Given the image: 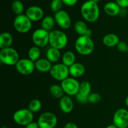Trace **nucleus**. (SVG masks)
I'll return each instance as SVG.
<instances>
[{
    "instance_id": "f257e3e1",
    "label": "nucleus",
    "mask_w": 128,
    "mask_h": 128,
    "mask_svg": "<svg viewBox=\"0 0 128 128\" xmlns=\"http://www.w3.org/2000/svg\"><path fill=\"white\" fill-rule=\"evenodd\" d=\"M81 15L86 21L94 22L100 17V8L97 2L89 0L82 4L81 8Z\"/></svg>"
},
{
    "instance_id": "f03ea898",
    "label": "nucleus",
    "mask_w": 128,
    "mask_h": 128,
    "mask_svg": "<svg viewBox=\"0 0 128 128\" xmlns=\"http://www.w3.org/2000/svg\"><path fill=\"white\" fill-rule=\"evenodd\" d=\"M74 47L79 54L82 56H88L94 51V44L91 37L80 36L75 41Z\"/></svg>"
},
{
    "instance_id": "7ed1b4c3",
    "label": "nucleus",
    "mask_w": 128,
    "mask_h": 128,
    "mask_svg": "<svg viewBox=\"0 0 128 128\" xmlns=\"http://www.w3.org/2000/svg\"><path fill=\"white\" fill-rule=\"evenodd\" d=\"M68 42V36L63 31L60 30H53L50 32L49 44L51 47L61 50L67 46Z\"/></svg>"
},
{
    "instance_id": "20e7f679",
    "label": "nucleus",
    "mask_w": 128,
    "mask_h": 128,
    "mask_svg": "<svg viewBox=\"0 0 128 128\" xmlns=\"http://www.w3.org/2000/svg\"><path fill=\"white\" fill-rule=\"evenodd\" d=\"M20 56L15 49L10 47L1 50L0 61L7 66H16L20 60Z\"/></svg>"
},
{
    "instance_id": "39448f33",
    "label": "nucleus",
    "mask_w": 128,
    "mask_h": 128,
    "mask_svg": "<svg viewBox=\"0 0 128 128\" xmlns=\"http://www.w3.org/2000/svg\"><path fill=\"white\" fill-rule=\"evenodd\" d=\"M14 121L20 126H27L32 122L34 116L33 112L28 108L18 110L14 113L12 116Z\"/></svg>"
},
{
    "instance_id": "423d86ee",
    "label": "nucleus",
    "mask_w": 128,
    "mask_h": 128,
    "mask_svg": "<svg viewBox=\"0 0 128 128\" xmlns=\"http://www.w3.org/2000/svg\"><path fill=\"white\" fill-rule=\"evenodd\" d=\"M13 25L16 31L20 33H26L32 28V21L26 14H20L14 18Z\"/></svg>"
},
{
    "instance_id": "0eeeda50",
    "label": "nucleus",
    "mask_w": 128,
    "mask_h": 128,
    "mask_svg": "<svg viewBox=\"0 0 128 128\" xmlns=\"http://www.w3.org/2000/svg\"><path fill=\"white\" fill-rule=\"evenodd\" d=\"M61 86L68 96H76L79 92L80 83L74 78H68L61 82Z\"/></svg>"
},
{
    "instance_id": "6e6552de",
    "label": "nucleus",
    "mask_w": 128,
    "mask_h": 128,
    "mask_svg": "<svg viewBox=\"0 0 128 128\" xmlns=\"http://www.w3.org/2000/svg\"><path fill=\"white\" fill-rule=\"evenodd\" d=\"M50 32L42 28L37 29L32 34V40L35 46L43 48L49 44Z\"/></svg>"
},
{
    "instance_id": "1a4fd4ad",
    "label": "nucleus",
    "mask_w": 128,
    "mask_h": 128,
    "mask_svg": "<svg viewBox=\"0 0 128 128\" xmlns=\"http://www.w3.org/2000/svg\"><path fill=\"white\" fill-rule=\"evenodd\" d=\"M50 72L52 78L61 82L68 78L70 75L69 68L62 63L53 65Z\"/></svg>"
},
{
    "instance_id": "9d476101",
    "label": "nucleus",
    "mask_w": 128,
    "mask_h": 128,
    "mask_svg": "<svg viewBox=\"0 0 128 128\" xmlns=\"http://www.w3.org/2000/svg\"><path fill=\"white\" fill-rule=\"evenodd\" d=\"M40 128H54L58 123V119L54 114L45 112L41 114L38 120Z\"/></svg>"
},
{
    "instance_id": "9b49d317",
    "label": "nucleus",
    "mask_w": 128,
    "mask_h": 128,
    "mask_svg": "<svg viewBox=\"0 0 128 128\" xmlns=\"http://www.w3.org/2000/svg\"><path fill=\"white\" fill-rule=\"evenodd\" d=\"M15 66L19 73L25 76L31 74L36 69L34 62L29 58L20 59Z\"/></svg>"
},
{
    "instance_id": "f8f14e48",
    "label": "nucleus",
    "mask_w": 128,
    "mask_h": 128,
    "mask_svg": "<svg viewBox=\"0 0 128 128\" xmlns=\"http://www.w3.org/2000/svg\"><path fill=\"white\" fill-rule=\"evenodd\" d=\"M113 124L118 128H128V111L124 108L116 110L113 116Z\"/></svg>"
},
{
    "instance_id": "ddd939ff",
    "label": "nucleus",
    "mask_w": 128,
    "mask_h": 128,
    "mask_svg": "<svg viewBox=\"0 0 128 128\" xmlns=\"http://www.w3.org/2000/svg\"><path fill=\"white\" fill-rule=\"evenodd\" d=\"M55 22L61 28L68 30L71 24V20L69 14L64 10H60L54 14Z\"/></svg>"
},
{
    "instance_id": "4468645a",
    "label": "nucleus",
    "mask_w": 128,
    "mask_h": 128,
    "mask_svg": "<svg viewBox=\"0 0 128 128\" xmlns=\"http://www.w3.org/2000/svg\"><path fill=\"white\" fill-rule=\"evenodd\" d=\"M26 15L31 21H38L43 18L44 11L39 6H32L26 10Z\"/></svg>"
},
{
    "instance_id": "2eb2a0df",
    "label": "nucleus",
    "mask_w": 128,
    "mask_h": 128,
    "mask_svg": "<svg viewBox=\"0 0 128 128\" xmlns=\"http://www.w3.org/2000/svg\"><path fill=\"white\" fill-rule=\"evenodd\" d=\"M59 105L61 111L64 113H70L74 108V103L70 96H64L60 100Z\"/></svg>"
},
{
    "instance_id": "dca6fc26",
    "label": "nucleus",
    "mask_w": 128,
    "mask_h": 128,
    "mask_svg": "<svg viewBox=\"0 0 128 128\" xmlns=\"http://www.w3.org/2000/svg\"><path fill=\"white\" fill-rule=\"evenodd\" d=\"M70 74L72 78H77L82 76L86 71L85 66L80 62H75L74 64L69 68Z\"/></svg>"
},
{
    "instance_id": "f3484780",
    "label": "nucleus",
    "mask_w": 128,
    "mask_h": 128,
    "mask_svg": "<svg viewBox=\"0 0 128 128\" xmlns=\"http://www.w3.org/2000/svg\"><path fill=\"white\" fill-rule=\"evenodd\" d=\"M34 63L36 70L41 72H50L52 66L51 62L45 58H40Z\"/></svg>"
},
{
    "instance_id": "a211bd4d",
    "label": "nucleus",
    "mask_w": 128,
    "mask_h": 128,
    "mask_svg": "<svg viewBox=\"0 0 128 128\" xmlns=\"http://www.w3.org/2000/svg\"><path fill=\"white\" fill-rule=\"evenodd\" d=\"M120 41L118 36L114 33L107 34L102 38V43L107 47L117 46Z\"/></svg>"
},
{
    "instance_id": "6ab92c4d",
    "label": "nucleus",
    "mask_w": 128,
    "mask_h": 128,
    "mask_svg": "<svg viewBox=\"0 0 128 128\" xmlns=\"http://www.w3.org/2000/svg\"><path fill=\"white\" fill-rule=\"evenodd\" d=\"M12 41H13V38L10 32H2L0 35V48L1 50L11 47Z\"/></svg>"
},
{
    "instance_id": "aec40b11",
    "label": "nucleus",
    "mask_w": 128,
    "mask_h": 128,
    "mask_svg": "<svg viewBox=\"0 0 128 128\" xmlns=\"http://www.w3.org/2000/svg\"><path fill=\"white\" fill-rule=\"evenodd\" d=\"M121 7L115 2H109L105 4L104 7V12L108 15L111 16H114L119 15Z\"/></svg>"
},
{
    "instance_id": "412c9836",
    "label": "nucleus",
    "mask_w": 128,
    "mask_h": 128,
    "mask_svg": "<svg viewBox=\"0 0 128 128\" xmlns=\"http://www.w3.org/2000/svg\"><path fill=\"white\" fill-rule=\"evenodd\" d=\"M61 58L60 50L51 47L46 52V59L51 62H56Z\"/></svg>"
},
{
    "instance_id": "4be33fe9",
    "label": "nucleus",
    "mask_w": 128,
    "mask_h": 128,
    "mask_svg": "<svg viewBox=\"0 0 128 128\" xmlns=\"http://www.w3.org/2000/svg\"><path fill=\"white\" fill-rule=\"evenodd\" d=\"M76 61V56L72 51H66L62 56V64L68 68L74 64Z\"/></svg>"
},
{
    "instance_id": "5701e85b",
    "label": "nucleus",
    "mask_w": 128,
    "mask_h": 128,
    "mask_svg": "<svg viewBox=\"0 0 128 128\" xmlns=\"http://www.w3.org/2000/svg\"><path fill=\"white\" fill-rule=\"evenodd\" d=\"M55 20L52 16H47L42 19L41 21V28L51 32L55 24Z\"/></svg>"
},
{
    "instance_id": "b1692460",
    "label": "nucleus",
    "mask_w": 128,
    "mask_h": 128,
    "mask_svg": "<svg viewBox=\"0 0 128 128\" xmlns=\"http://www.w3.org/2000/svg\"><path fill=\"white\" fill-rule=\"evenodd\" d=\"M50 92L51 96H53L54 98L60 99L63 97L64 94V92L61 85L58 84L51 85L50 88Z\"/></svg>"
},
{
    "instance_id": "393cba45",
    "label": "nucleus",
    "mask_w": 128,
    "mask_h": 128,
    "mask_svg": "<svg viewBox=\"0 0 128 128\" xmlns=\"http://www.w3.org/2000/svg\"><path fill=\"white\" fill-rule=\"evenodd\" d=\"M74 31H76V33L80 36L85 35L86 31L88 30L86 24L82 21H76L74 26Z\"/></svg>"
},
{
    "instance_id": "a878e982",
    "label": "nucleus",
    "mask_w": 128,
    "mask_h": 128,
    "mask_svg": "<svg viewBox=\"0 0 128 128\" xmlns=\"http://www.w3.org/2000/svg\"><path fill=\"white\" fill-rule=\"evenodd\" d=\"M78 93L88 97L89 95L91 93V85L90 82L86 81L81 82Z\"/></svg>"
},
{
    "instance_id": "bb28decb",
    "label": "nucleus",
    "mask_w": 128,
    "mask_h": 128,
    "mask_svg": "<svg viewBox=\"0 0 128 128\" xmlns=\"http://www.w3.org/2000/svg\"><path fill=\"white\" fill-rule=\"evenodd\" d=\"M40 56H41V50H40V48L38 47V46H34L31 47V48L28 51V57L29 59L31 60V61L36 62L37 60L40 59Z\"/></svg>"
},
{
    "instance_id": "cd10ccee",
    "label": "nucleus",
    "mask_w": 128,
    "mask_h": 128,
    "mask_svg": "<svg viewBox=\"0 0 128 128\" xmlns=\"http://www.w3.org/2000/svg\"><path fill=\"white\" fill-rule=\"evenodd\" d=\"M11 8L14 13L16 15L22 14L24 11V5L22 2L20 0H15L12 2Z\"/></svg>"
},
{
    "instance_id": "c85d7f7f",
    "label": "nucleus",
    "mask_w": 128,
    "mask_h": 128,
    "mask_svg": "<svg viewBox=\"0 0 128 128\" xmlns=\"http://www.w3.org/2000/svg\"><path fill=\"white\" fill-rule=\"evenodd\" d=\"M42 103L38 99L31 100L28 104V109L32 112H37L41 109Z\"/></svg>"
},
{
    "instance_id": "c756f323",
    "label": "nucleus",
    "mask_w": 128,
    "mask_h": 128,
    "mask_svg": "<svg viewBox=\"0 0 128 128\" xmlns=\"http://www.w3.org/2000/svg\"><path fill=\"white\" fill-rule=\"evenodd\" d=\"M62 4L63 2L62 0H52L50 4L51 11L54 13L58 12L59 11L61 10V9L62 6Z\"/></svg>"
},
{
    "instance_id": "7c9ffc66",
    "label": "nucleus",
    "mask_w": 128,
    "mask_h": 128,
    "mask_svg": "<svg viewBox=\"0 0 128 128\" xmlns=\"http://www.w3.org/2000/svg\"><path fill=\"white\" fill-rule=\"evenodd\" d=\"M101 100V96L97 92H91L88 96V102L92 104H96L100 102Z\"/></svg>"
},
{
    "instance_id": "2f4dec72",
    "label": "nucleus",
    "mask_w": 128,
    "mask_h": 128,
    "mask_svg": "<svg viewBox=\"0 0 128 128\" xmlns=\"http://www.w3.org/2000/svg\"><path fill=\"white\" fill-rule=\"evenodd\" d=\"M116 47L120 52H126L128 51V45L124 41H120Z\"/></svg>"
},
{
    "instance_id": "473e14b6",
    "label": "nucleus",
    "mask_w": 128,
    "mask_h": 128,
    "mask_svg": "<svg viewBox=\"0 0 128 128\" xmlns=\"http://www.w3.org/2000/svg\"><path fill=\"white\" fill-rule=\"evenodd\" d=\"M76 98L77 101H78L79 102L82 104L87 103L88 102V96H83L82 94H80L78 93L76 95Z\"/></svg>"
},
{
    "instance_id": "72a5a7b5",
    "label": "nucleus",
    "mask_w": 128,
    "mask_h": 128,
    "mask_svg": "<svg viewBox=\"0 0 128 128\" xmlns=\"http://www.w3.org/2000/svg\"><path fill=\"white\" fill-rule=\"evenodd\" d=\"M116 2L121 8H126L128 7V0H116Z\"/></svg>"
},
{
    "instance_id": "f704fd0d",
    "label": "nucleus",
    "mask_w": 128,
    "mask_h": 128,
    "mask_svg": "<svg viewBox=\"0 0 128 128\" xmlns=\"http://www.w3.org/2000/svg\"><path fill=\"white\" fill-rule=\"evenodd\" d=\"M62 1L64 4L67 6H72L77 3L78 0H62Z\"/></svg>"
},
{
    "instance_id": "c9c22d12",
    "label": "nucleus",
    "mask_w": 128,
    "mask_h": 128,
    "mask_svg": "<svg viewBox=\"0 0 128 128\" xmlns=\"http://www.w3.org/2000/svg\"><path fill=\"white\" fill-rule=\"evenodd\" d=\"M128 14V10L126 8H121V10H120V13H119V16L121 18H124Z\"/></svg>"
},
{
    "instance_id": "e433bc0d",
    "label": "nucleus",
    "mask_w": 128,
    "mask_h": 128,
    "mask_svg": "<svg viewBox=\"0 0 128 128\" xmlns=\"http://www.w3.org/2000/svg\"><path fill=\"white\" fill-rule=\"evenodd\" d=\"M63 128H78L77 125L75 123L72 122H70L66 123V124L64 125Z\"/></svg>"
},
{
    "instance_id": "4c0bfd02",
    "label": "nucleus",
    "mask_w": 128,
    "mask_h": 128,
    "mask_svg": "<svg viewBox=\"0 0 128 128\" xmlns=\"http://www.w3.org/2000/svg\"><path fill=\"white\" fill-rule=\"evenodd\" d=\"M25 128H40V126H39L38 122H32L25 126Z\"/></svg>"
},
{
    "instance_id": "58836bf2",
    "label": "nucleus",
    "mask_w": 128,
    "mask_h": 128,
    "mask_svg": "<svg viewBox=\"0 0 128 128\" xmlns=\"http://www.w3.org/2000/svg\"><path fill=\"white\" fill-rule=\"evenodd\" d=\"M92 30H90V29L88 28V31H86V34H85V35H84V36H88V37H91V36H92Z\"/></svg>"
},
{
    "instance_id": "ea45409f",
    "label": "nucleus",
    "mask_w": 128,
    "mask_h": 128,
    "mask_svg": "<svg viewBox=\"0 0 128 128\" xmlns=\"http://www.w3.org/2000/svg\"><path fill=\"white\" fill-rule=\"evenodd\" d=\"M106 128H118L116 127L114 124H111L110 125V126H107Z\"/></svg>"
},
{
    "instance_id": "a19ab883",
    "label": "nucleus",
    "mask_w": 128,
    "mask_h": 128,
    "mask_svg": "<svg viewBox=\"0 0 128 128\" xmlns=\"http://www.w3.org/2000/svg\"><path fill=\"white\" fill-rule=\"evenodd\" d=\"M125 103H126V106L128 108V96L126 97V100H125Z\"/></svg>"
},
{
    "instance_id": "79ce46f5",
    "label": "nucleus",
    "mask_w": 128,
    "mask_h": 128,
    "mask_svg": "<svg viewBox=\"0 0 128 128\" xmlns=\"http://www.w3.org/2000/svg\"><path fill=\"white\" fill-rule=\"evenodd\" d=\"M92 1H94V2H99V1H101V0H92Z\"/></svg>"
},
{
    "instance_id": "37998d69",
    "label": "nucleus",
    "mask_w": 128,
    "mask_h": 128,
    "mask_svg": "<svg viewBox=\"0 0 128 128\" xmlns=\"http://www.w3.org/2000/svg\"></svg>"
},
{
    "instance_id": "c03bdc74",
    "label": "nucleus",
    "mask_w": 128,
    "mask_h": 128,
    "mask_svg": "<svg viewBox=\"0 0 128 128\" xmlns=\"http://www.w3.org/2000/svg\"></svg>"
}]
</instances>
